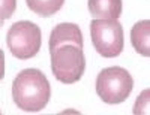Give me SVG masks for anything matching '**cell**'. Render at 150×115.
Masks as SVG:
<instances>
[{"label":"cell","mask_w":150,"mask_h":115,"mask_svg":"<svg viewBox=\"0 0 150 115\" xmlns=\"http://www.w3.org/2000/svg\"><path fill=\"white\" fill-rule=\"evenodd\" d=\"M51 70L56 79L63 84H74L81 79L86 70L83 46L75 42H60L50 48Z\"/></svg>","instance_id":"2"},{"label":"cell","mask_w":150,"mask_h":115,"mask_svg":"<svg viewBox=\"0 0 150 115\" xmlns=\"http://www.w3.org/2000/svg\"><path fill=\"white\" fill-rule=\"evenodd\" d=\"M90 34L95 49L102 57L112 58L123 51V27L119 20H93Z\"/></svg>","instance_id":"5"},{"label":"cell","mask_w":150,"mask_h":115,"mask_svg":"<svg viewBox=\"0 0 150 115\" xmlns=\"http://www.w3.org/2000/svg\"><path fill=\"white\" fill-rule=\"evenodd\" d=\"M29 9L39 17H51L62 9L65 0H26Z\"/></svg>","instance_id":"8"},{"label":"cell","mask_w":150,"mask_h":115,"mask_svg":"<svg viewBox=\"0 0 150 115\" xmlns=\"http://www.w3.org/2000/svg\"><path fill=\"white\" fill-rule=\"evenodd\" d=\"M17 0H0V27L3 25L5 20L11 18L15 12Z\"/></svg>","instance_id":"9"},{"label":"cell","mask_w":150,"mask_h":115,"mask_svg":"<svg viewBox=\"0 0 150 115\" xmlns=\"http://www.w3.org/2000/svg\"><path fill=\"white\" fill-rule=\"evenodd\" d=\"M134 88V79L131 73L119 66H111L96 78V93L105 103L117 105L126 100Z\"/></svg>","instance_id":"3"},{"label":"cell","mask_w":150,"mask_h":115,"mask_svg":"<svg viewBox=\"0 0 150 115\" xmlns=\"http://www.w3.org/2000/svg\"><path fill=\"white\" fill-rule=\"evenodd\" d=\"M51 96L47 76L39 69H24L12 82V99L15 105L26 112H39Z\"/></svg>","instance_id":"1"},{"label":"cell","mask_w":150,"mask_h":115,"mask_svg":"<svg viewBox=\"0 0 150 115\" xmlns=\"http://www.w3.org/2000/svg\"><path fill=\"white\" fill-rule=\"evenodd\" d=\"M6 43L14 57L20 60L33 58L41 49L42 33L39 25L30 21H18L9 29Z\"/></svg>","instance_id":"4"},{"label":"cell","mask_w":150,"mask_h":115,"mask_svg":"<svg viewBox=\"0 0 150 115\" xmlns=\"http://www.w3.org/2000/svg\"><path fill=\"white\" fill-rule=\"evenodd\" d=\"M3 76H5V54L0 48V81L3 79Z\"/></svg>","instance_id":"10"},{"label":"cell","mask_w":150,"mask_h":115,"mask_svg":"<svg viewBox=\"0 0 150 115\" xmlns=\"http://www.w3.org/2000/svg\"><path fill=\"white\" fill-rule=\"evenodd\" d=\"M89 11L96 20H119L122 0H87Z\"/></svg>","instance_id":"6"},{"label":"cell","mask_w":150,"mask_h":115,"mask_svg":"<svg viewBox=\"0 0 150 115\" xmlns=\"http://www.w3.org/2000/svg\"><path fill=\"white\" fill-rule=\"evenodd\" d=\"M149 32H150V21L143 20L138 21L131 30V42L134 49L143 57L150 55V41H149Z\"/></svg>","instance_id":"7"}]
</instances>
